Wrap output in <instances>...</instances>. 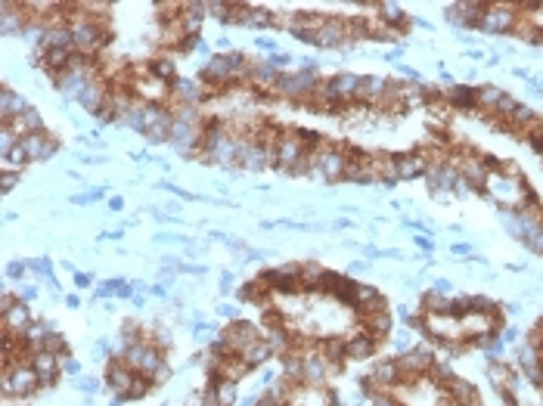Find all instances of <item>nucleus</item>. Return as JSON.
Listing matches in <instances>:
<instances>
[{"label": "nucleus", "mask_w": 543, "mask_h": 406, "mask_svg": "<svg viewBox=\"0 0 543 406\" xmlns=\"http://www.w3.org/2000/svg\"><path fill=\"white\" fill-rule=\"evenodd\" d=\"M4 397L10 400V397H32V394H38L41 391V379H38V372L32 369V363H16V366H10V369H4Z\"/></svg>", "instance_id": "nucleus-1"}, {"label": "nucleus", "mask_w": 543, "mask_h": 406, "mask_svg": "<svg viewBox=\"0 0 543 406\" xmlns=\"http://www.w3.org/2000/svg\"><path fill=\"white\" fill-rule=\"evenodd\" d=\"M121 360H125V363L134 369V372H140V375H146V379H152V375H156V369L162 366L168 357H165L162 347H156V344H152L149 338H146V342L130 344Z\"/></svg>", "instance_id": "nucleus-2"}, {"label": "nucleus", "mask_w": 543, "mask_h": 406, "mask_svg": "<svg viewBox=\"0 0 543 406\" xmlns=\"http://www.w3.org/2000/svg\"><path fill=\"white\" fill-rule=\"evenodd\" d=\"M308 146H304V140L298 136V130H286V134L280 136L277 143V168L286 174L289 168H295V164L301 162L304 155H308Z\"/></svg>", "instance_id": "nucleus-3"}, {"label": "nucleus", "mask_w": 543, "mask_h": 406, "mask_svg": "<svg viewBox=\"0 0 543 406\" xmlns=\"http://www.w3.org/2000/svg\"><path fill=\"white\" fill-rule=\"evenodd\" d=\"M171 90V99L174 106H202L212 93H208V87L202 81H195V78H177V81L168 84Z\"/></svg>", "instance_id": "nucleus-4"}, {"label": "nucleus", "mask_w": 543, "mask_h": 406, "mask_svg": "<svg viewBox=\"0 0 543 406\" xmlns=\"http://www.w3.org/2000/svg\"><path fill=\"white\" fill-rule=\"evenodd\" d=\"M516 25H518V13L512 6H488L481 22H478V28L488 34H509L516 31Z\"/></svg>", "instance_id": "nucleus-5"}, {"label": "nucleus", "mask_w": 543, "mask_h": 406, "mask_svg": "<svg viewBox=\"0 0 543 406\" xmlns=\"http://www.w3.org/2000/svg\"><path fill=\"white\" fill-rule=\"evenodd\" d=\"M162 112H165V106H158V103H146V99H137V106L128 112V118L121 121V125H128V127H134L137 134H146V130L156 125L158 118H162Z\"/></svg>", "instance_id": "nucleus-6"}, {"label": "nucleus", "mask_w": 543, "mask_h": 406, "mask_svg": "<svg viewBox=\"0 0 543 406\" xmlns=\"http://www.w3.org/2000/svg\"><path fill=\"white\" fill-rule=\"evenodd\" d=\"M348 38H354V34H351V22H345L338 16H326V22L320 25V31H317V47H342Z\"/></svg>", "instance_id": "nucleus-7"}, {"label": "nucleus", "mask_w": 543, "mask_h": 406, "mask_svg": "<svg viewBox=\"0 0 543 406\" xmlns=\"http://www.w3.org/2000/svg\"><path fill=\"white\" fill-rule=\"evenodd\" d=\"M32 369L38 372L41 388H53L56 379L62 375L60 357H56V354H50V351H34V354H32Z\"/></svg>", "instance_id": "nucleus-8"}, {"label": "nucleus", "mask_w": 543, "mask_h": 406, "mask_svg": "<svg viewBox=\"0 0 543 406\" xmlns=\"http://www.w3.org/2000/svg\"><path fill=\"white\" fill-rule=\"evenodd\" d=\"M329 360L323 357L320 351H314V354H308L304 357V379H301V385L304 388H323L326 385V375H329Z\"/></svg>", "instance_id": "nucleus-9"}, {"label": "nucleus", "mask_w": 543, "mask_h": 406, "mask_svg": "<svg viewBox=\"0 0 543 406\" xmlns=\"http://www.w3.org/2000/svg\"><path fill=\"white\" fill-rule=\"evenodd\" d=\"M376 338L373 335H366L364 329H357V332H351V335L345 338V347H348V360H369L376 354Z\"/></svg>", "instance_id": "nucleus-10"}, {"label": "nucleus", "mask_w": 543, "mask_h": 406, "mask_svg": "<svg viewBox=\"0 0 543 406\" xmlns=\"http://www.w3.org/2000/svg\"><path fill=\"white\" fill-rule=\"evenodd\" d=\"M364 332L373 335L376 342L388 338L391 332H394V314H391V310H376V314L364 316Z\"/></svg>", "instance_id": "nucleus-11"}, {"label": "nucleus", "mask_w": 543, "mask_h": 406, "mask_svg": "<svg viewBox=\"0 0 543 406\" xmlns=\"http://www.w3.org/2000/svg\"><path fill=\"white\" fill-rule=\"evenodd\" d=\"M25 108H28V103H25V97H22V93H16L10 84L0 87V121L19 118Z\"/></svg>", "instance_id": "nucleus-12"}, {"label": "nucleus", "mask_w": 543, "mask_h": 406, "mask_svg": "<svg viewBox=\"0 0 543 406\" xmlns=\"http://www.w3.org/2000/svg\"><path fill=\"white\" fill-rule=\"evenodd\" d=\"M255 369H252L249 363H245L242 357H221V363H217V372L212 375V379H224V382H242L245 375H252Z\"/></svg>", "instance_id": "nucleus-13"}, {"label": "nucleus", "mask_w": 543, "mask_h": 406, "mask_svg": "<svg viewBox=\"0 0 543 406\" xmlns=\"http://www.w3.org/2000/svg\"><path fill=\"white\" fill-rule=\"evenodd\" d=\"M205 16H208V4H184V6H180L177 25L184 28V34H199Z\"/></svg>", "instance_id": "nucleus-14"}, {"label": "nucleus", "mask_w": 543, "mask_h": 406, "mask_svg": "<svg viewBox=\"0 0 543 406\" xmlns=\"http://www.w3.org/2000/svg\"><path fill=\"white\" fill-rule=\"evenodd\" d=\"M4 125H10L13 130H16V134L22 136V140H25V136H32V134H41L43 130V115L38 112V108H32L28 106L25 112L19 115V118H13V121H4Z\"/></svg>", "instance_id": "nucleus-15"}, {"label": "nucleus", "mask_w": 543, "mask_h": 406, "mask_svg": "<svg viewBox=\"0 0 543 406\" xmlns=\"http://www.w3.org/2000/svg\"><path fill=\"white\" fill-rule=\"evenodd\" d=\"M388 90H391V84L385 81V78L366 75V78H360V87H357V99H364V103H382Z\"/></svg>", "instance_id": "nucleus-16"}, {"label": "nucleus", "mask_w": 543, "mask_h": 406, "mask_svg": "<svg viewBox=\"0 0 543 406\" xmlns=\"http://www.w3.org/2000/svg\"><path fill=\"white\" fill-rule=\"evenodd\" d=\"M28 326H32V310H28L25 301H19L10 314H4V332H13V335H25Z\"/></svg>", "instance_id": "nucleus-17"}, {"label": "nucleus", "mask_w": 543, "mask_h": 406, "mask_svg": "<svg viewBox=\"0 0 543 406\" xmlns=\"http://www.w3.org/2000/svg\"><path fill=\"white\" fill-rule=\"evenodd\" d=\"M239 25H245V28H270V25H277V13L267 10V6H245Z\"/></svg>", "instance_id": "nucleus-18"}, {"label": "nucleus", "mask_w": 543, "mask_h": 406, "mask_svg": "<svg viewBox=\"0 0 543 406\" xmlns=\"http://www.w3.org/2000/svg\"><path fill=\"white\" fill-rule=\"evenodd\" d=\"M239 357H242V360H245V363H249L252 369H258V366H264V363H267V360H270V357H277V354H273V347L264 342V335H261L258 342H252V344L245 347L242 354H239Z\"/></svg>", "instance_id": "nucleus-19"}, {"label": "nucleus", "mask_w": 543, "mask_h": 406, "mask_svg": "<svg viewBox=\"0 0 543 406\" xmlns=\"http://www.w3.org/2000/svg\"><path fill=\"white\" fill-rule=\"evenodd\" d=\"M394 164H397V180H413L419 174H425L422 152H416V155H394Z\"/></svg>", "instance_id": "nucleus-20"}, {"label": "nucleus", "mask_w": 543, "mask_h": 406, "mask_svg": "<svg viewBox=\"0 0 543 406\" xmlns=\"http://www.w3.org/2000/svg\"><path fill=\"white\" fill-rule=\"evenodd\" d=\"M171 125H174V115H171V108H165L162 118L143 134L146 136V143H152V146H158V143H171Z\"/></svg>", "instance_id": "nucleus-21"}, {"label": "nucleus", "mask_w": 543, "mask_h": 406, "mask_svg": "<svg viewBox=\"0 0 543 406\" xmlns=\"http://www.w3.org/2000/svg\"><path fill=\"white\" fill-rule=\"evenodd\" d=\"M317 351H320L323 357L329 360V366H342L345 360H348V347H345V338L342 335L326 338V342H320V347H317Z\"/></svg>", "instance_id": "nucleus-22"}, {"label": "nucleus", "mask_w": 543, "mask_h": 406, "mask_svg": "<svg viewBox=\"0 0 543 406\" xmlns=\"http://www.w3.org/2000/svg\"><path fill=\"white\" fill-rule=\"evenodd\" d=\"M149 75L158 78V81H165V84L177 81V62H174L171 56H156V59L149 62Z\"/></svg>", "instance_id": "nucleus-23"}, {"label": "nucleus", "mask_w": 543, "mask_h": 406, "mask_svg": "<svg viewBox=\"0 0 543 406\" xmlns=\"http://www.w3.org/2000/svg\"><path fill=\"white\" fill-rule=\"evenodd\" d=\"M214 385V394L221 406H236L239 403V385L236 382H224V379H208Z\"/></svg>", "instance_id": "nucleus-24"}, {"label": "nucleus", "mask_w": 543, "mask_h": 406, "mask_svg": "<svg viewBox=\"0 0 543 406\" xmlns=\"http://www.w3.org/2000/svg\"><path fill=\"white\" fill-rule=\"evenodd\" d=\"M503 97H506V93L497 90V87H488V84L478 87V108H497Z\"/></svg>", "instance_id": "nucleus-25"}, {"label": "nucleus", "mask_w": 543, "mask_h": 406, "mask_svg": "<svg viewBox=\"0 0 543 406\" xmlns=\"http://www.w3.org/2000/svg\"><path fill=\"white\" fill-rule=\"evenodd\" d=\"M41 351H50V354H56V357H62V354H69V347H65V338L60 335V332H50Z\"/></svg>", "instance_id": "nucleus-26"}, {"label": "nucleus", "mask_w": 543, "mask_h": 406, "mask_svg": "<svg viewBox=\"0 0 543 406\" xmlns=\"http://www.w3.org/2000/svg\"><path fill=\"white\" fill-rule=\"evenodd\" d=\"M78 391H81L84 397H93V394H99V382L97 379H87V375H78L75 382H71Z\"/></svg>", "instance_id": "nucleus-27"}, {"label": "nucleus", "mask_w": 543, "mask_h": 406, "mask_svg": "<svg viewBox=\"0 0 543 406\" xmlns=\"http://www.w3.org/2000/svg\"><path fill=\"white\" fill-rule=\"evenodd\" d=\"M60 366H62V375H71V379L81 375V363H78L75 357H69V354H62L60 357Z\"/></svg>", "instance_id": "nucleus-28"}, {"label": "nucleus", "mask_w": 543, "mask_h": 406, "mask_svg": "<svg viewBox=\"0 0 543 406\" xmlns=\"http://www.w3.org/2000/svg\"><path fill=\"white\" fill-rule=\"evenodd\" d=\"M369 406H397V400L391 397V391H373L369 394Z\"/></svg>", "instance_id": "nucleus-29"}, {"label": "nucleus", "mask_w": 543, "mask_h": 406, "mask_svg": "<svg viewBox=\"0 0 543 406\" xmlns=\"http://www.w3.org/2000/svg\"><path fill=\"white\" fill-rule=\"evenodd\" d=\"M28 270H32V267H28L25 260H13V264H6V276L10 279H22Z\"/></svg>", "instance_id": "nucleus-30"}, {"label": "nucleus", "mask_w": 543, "mask_h": 406, "mask_svg": "<svg viewBox=\"0 0 543 406\" xmlns=\"http://www.w3.org/2000/svg\"><path fill=\"white\" fill-rule=\"evenodd\" d=\"M382 19L394 25V22H404L407 16H404V10H401V6H391V4H385V6H382Z\"/></svg>", "instance_id": "nucleus-31"}, {"label": "nucleus", "mask_w": 543, "mask_h": 406, "mask_svg": "<svg viewBox=\"0 0 543 406\" xmlns=\"http://www.w3.org/2000/svg\"><path fill=\"white\" fill-rule=\"evenodd\" d=\"M22 180V171H13V168H4V192H13L16 183Z\"/></svg>", "instance_id": "nucleus-32"}, {"label": "nucleus", "mask_w": 543, "mask_h": 406, "mask_svg": "<svg viewBox=\"0 0 543 406\" xmlns=\"http://www.w3.org/2000/svg\"><path fill=\"white\" fill-rule=\"evenodd\" d=\"M28 267H32L34 273H47V276H53V264H50L47 258H41V260H32V264H28Z\"/></svg>", "instance_id": "nucleus-33"}, {"label": "nucleus", "mask_w": 543, "mask_h": 406, "mask_svg": "<svg viewBox=\"0 0 543 406\" xmlns=\"http://www.w3.org/2000/svg\"><path fill=\"white\" fill-rule=\"evenodd\" d=\"M202 406H221V400H217V394H214V385H208L202 391Z\"/></svg>", "instance_id": "nucleus-34"}, {"label": "nucleus", "mask_w": 543, "mask_h": 406, "mask_svg": "<svg viewBox=\"0 0 543 406\" xmlns=\"http://www.w3.org/2000/svg\"><path fill=\"white\" fill-rule=\"evenodd\" d=\"M217 316H227V320L233 323V320H239V310L230 307V304H221V307H217Z\"/></svg>", "instance_id": "nucleus-35"}, {"label": "nucleus", "mask_w": 543, "mask_h": 406, "mask_svg": "<svg viewBox=\"0 0 543 406\" xmlns=\"http://www.w3.org/2000/svg\"><path fill=\"white\" fill-rule=\"evenodd\" d=\"M34 298H38V288H34V286H22L19 288V301H34Z\"/></svg>", "instance_id": "nucleus-36"}, {"label": "nucleus", "mask_w": 543, "mask_h": 406, "mask_svg": "<svg viewBox=\"0 0 543 406\" xmlns=\"http://www.w3.org/2000/svg\"><path fill=\"white\" fill-rule=\"evenodd\" d=\"M255 43H258L261 50H267V53H270V56H273V53H280V50H277V41H273V38H258Z\"/></svg>", "instance_id": "nucleus-37"}, {"label": "nucleus", "mask_w": 543, "mask_h": 406, "mask_svg": "<svg viewBox=\"0 0 543 406\" xmlns=\"http://www.w3.org/2000/svg\"><path fill=\"white\" fill-rule=\"evenodd\" d=\"M434 292H438V295H451V282H447V279H434Z\"/></svg>", "instance_id": "nucleus-38"}, {"label": "nucleus", "mask_w": 543, "mask_h": 406, "mask_svg": "<svg viewBox=\"0 0 543 406\" xmlns=\"http://www.w3.org/2000/svg\"><path fill=\"white\" fill-rule=\"evenodd\" d=\"M233 288V273H221V292H230Z\"/></svg>", "instance_id": "nucleus-39"}, {"label": "nucleus", "mask_w": 543, "mask_h": 406, "mask_svg": "<svg viewBox=\"0 0 543 406\" xmlns=\"http://www.w3.org/2000/svg\"><path fill=\"white\" fill-rule=\"evenodd\" d=\"M121 208H125V199L112 195V199H109V211H121Z\"/></svg>", "instance_id": "nucleus-40"}, {"label": "nucleus", "mask_w": 543, "mask_h": 406, "mask_svg": "<svg viewBox=\"0 0 543 406\" xmlns=\"http://www.w3.org/2000/svg\"><path fill=\"white\" fill-rule=\"evenodd\" d=\"M75 282L81 288H87V286H90V276H87V273H75Z\"/></svg>", "instance_id": "nucleus-41"}, {"label": "nucleus", "mask_w": 543, "mask_h": 406, "mask_svg": "<svg viewBox=\"0 0 543 406\" xmlns=\"http://www.w3.org/2000/svg\"><path fill=\"white\" fill-rule=\"evenodd\" d=\"M186 406H202V394H193L190 400H186Z\"/></svg>", "instance_id": "nucleus-42"}, {"label": "nucleus", "mask_w": 543, "mask_h": 406, "mask_svg": "<svg viewBox=\"0 0 543 406\" xmlns=\"http://www.w3.org/2000/svg\"><path fill=\"white\" fill-rule=\"evenodd\" d=\"M65 304H69V307H78L81 301H78V295H69V298H65Z\"/></svg>", "instance_id": "nucleus-43"}, {"label": "nucleus", "mask_w": 543, "mask_h": 406, "mask_svg": "<svg viewBox=\"0 0 543 406\" xmlns=\"http://www.w3.org/2000/svg\"><path fill=\"white\" fill-rule=\"evenodd\" d=\"M469 406H481V403H478V400H475V403H469Z\"/></svg>", "instance_id": "nucleus-44"}]
</instances>
